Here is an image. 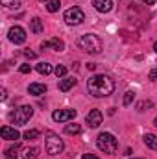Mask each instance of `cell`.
<instances>
[{"label": "cell", "instance_id": "obj_1", "mask_svg": "<svg viewBox=\"0 0 157 159\" xmlns=\"http://www.w3.org/2000/svg\"><path fill=\"white\" fill-rule=\"evenodd\" d=\"M87 91L94 96V98H104L113 94L115 91V80L107 74H94L87 81Z\"/></svg>", "mask_w": 157, "mask_h": 159}, {"label": "cell", "instance_id": "obj_2", "mask_svg": "<svg viewBox=\"0 0 157 159\" xmlns=\"http://www.w3.org/2000/svg\"><path fill=\"white\" fill-rule=\"evenodd\" d=\"M76 44H78L79 50H83V52H87V54H92V56H94V54H100V52L104 50L102 39H100L98 35H94V34H85V35L78 37Z\"/></svg>", "mask_w": 157, "mask_h": 159}, {"label": "cell", "instance_id": "obj_3", "mask_svg": "<svg viewBox=\"0 0 157 159\" xmlns=\"http://www.w3.org/2000/svg\"><path fill=\"white\" fill-rule=\"evenodd\" d=\"M96 146H98V150H102L104 154L113 156V154L117 152V148H118V143H117V139H115L113 133L104 131V133L98 135V139H96Z\"/></svg>", "mask_w": 157, "mask_h": 159}, {"label": "cell", "instance_id": "obj_4", "mask_svg": "<svg viewBox=\"0 0 157 159\" xmlns=\"http://www.w3.org/2000/svg\"><path fill=\"white\" fill-rule=\"evenodd\" d=\"M32 115H34V107L32 106H22V107H19V109L9 113V120L15 126H22V124H26L32 119Z\"/></svg>", "mask_w": 157, "mask_h": 159}, {"label": "cell", "instance_id": "obj_5", "mask_svg": "<svg viewBox=\"0 0 157 159\" xmlns=\"http://www.w3.org/2000/svg\"><path fill=\"white\" fill-rule=\"evenodd\" d=\"M44 146H46V152H48L50 156H59V154L63 152V148H65L63 139H61L59 135L52 133V131L46 133V143H44Z\"/></svg>", "mask_w": 157, "mask_h": 159}, {"label": "cell", "instance_id": "obj_6", "mask_svg": "<svg viewBox=\"0 0 157 159\" xmlns=\"http://www.w3.org/2000/svg\"><path fill=\"white\" fill-rule=\"evenodd\" d=\"M63 19H65V22H67L69 26H78V24H81V22L85 20V13L81 11V7L74 6V7H69V9L65 11Z\"/></svg>", "mask_w": 157, "mask_h": 159}, {"label": "cell", "instance_id": "obj_7", "mask_svg": "<svg viewBox=\"0 0 157 159\" xmlns=\"http://www.w3.org/2000/svg\"><path fill=\"white\" fill-rule=\"evenodd\" d=\"M76 109H57V111H54L52 113V119L56 120V122H70V120L76 119Z\"/></svg>", "mask_w": 157, "mask_h": 159}, {"label": "cell", "instance_id": "obj_8", "mask_svg": "<svg viewBox=\"0 0 157 159\" xmlns=\"http://www.w3.org/2000/svg\"><path fill=\"white\" fill-rule=\"evenodd\" d=\"M7 37H9V41H11L13 44H22V43L26 41V32H24V28H20V26H13V28H9Z\"/></svg>", "mask_w": 157, "mask_h": 159}, {"label": "cell", "instance_id": "obj_9", "mask_svg": "<svg viewBox=\"0 0 157 159\" xmlns=\"http://www.w3.org/2000/svg\"><path fill=\"white\" fill-rule=\"evenodd\" d=\"M102 120H104V115H102L100 109H92V111H89V115L85 117V122H87L89 128H98V126L102 124Z\"/></svg>", "mask_w": 157, "mask_h": 159}, {"label": "cell", "instance_id": "obj_10", "mask_svg": "<svg viewBox=\"0 0 157 159\" xmlns=\"http://www.w3.org/2000/svg\"><path fill=\"white\" fill-rule=\"evenodd\" d=\"M41 46H43V48H52V50H56V52H63V50H65V43H63L61 39H57V37L48 39V41H43Z\"/></svg>", "mask_w": 157, "mask_h": 159}, {"label": "cell", "instance_id": "obj_11", "mask_svg": "<svg viewBox=\"0 0 157 159\" xmlns=\"http://www.w3.org/2000/svg\"><path fill=\"white\" fill-rule=\"evenodd\" d=\"M92 6L100 13H109L113 9V0H92Z\"/></svg>", "mask_w": 157, "mask_h": 159}, {"label": "cell", "instance_id": "obj_12", "mask_svg": "<svg viewBox=\"0 0 157 159\" xmlns=\"http://www.w3.org/2000/svg\"><path fill=\"white\" fill-rule=\"evenodd\" d=\"M0 133H2V139H6V141H17L20 137V133L15 128H9V126H2Z\"/></svg>", "mask_w": 157, "mask_h": 159}, {"label": "cell", "instance_id": "obj_13", "mask_svg": "<svg viewBox=\"0 0 157 159\" xmlns=\"http://www.w3.org/2000/svg\"><path fill=\"white\" fill-rule=\"evenodd\" d=\"M28 93H30V94H35V96H41V94L46 93V85H44V83H30Z\"/></svg>", "mask_w": 157, "mask_h": 159}, {"label": "cell", "instance_id": "obj_14", "mask_svg": "<svg viewBox=\"0 0 157 159\" xmlns=\"http://www.w3.org/2000/svg\"><path fill=\"white\" fill-rule=\"evenodd\" d=\"M43 30H44L43 20H41L39 17H34V19L30 20V32H34V34H43Z\"/></svg>", "mask_w": 157, "mask_h": 159}, {"label": "cell", "instance_id": "obj_15", "mask_svg": "<svg viewBox=\"0 0 157 159\" xmlns=\"http://www.w3.org/2000/svg\"><path fill=\"white\" fill-rule=\"evenodd\" d=\"M74 85H76V78H63L59 81V91L67 93V91H70Z\"/></svg>", "mask_w": 157, "mask_h": 159}, {"label": "cell", "instance_id": "obj_16", "mask_svg": "<svg viewBox=\"0 0 157 159\" xmlns=\"http://www.w3.org/2000/svg\"><path fill=\"white\" fill-rule=\"evenodd\" d=\"M142 139H144V144H146L150 150H157V135H154V133H146Z\"/></svg>", "mask_w": 157, "mask_h": 159}, {"label": "cell", "instance_id": "obj_17", "mask_svg": "<svg viewBox=\"0 0 157 159\" xmlns=\"http://www.w3.org/2000/svg\"><path fill=\"white\" fill-rule=\"evenodd\" d=\"M35 69H37V72H39V74H44V76H48V74L54 70V69H52V65H50V63H46V61L37 63V67H35Z\"/></svg>", "mask_w": 157, "mask_h": 159}, {"label": "cell", "instance_id": "obj_18", "mask_svg": "<svg viewBox=\"0 0 157 159\" xmlns=\"http://www.w3.org/2000/svg\"><path fill=\"white\" fill-rule=\"evenodd\" d=\"M6 159H19V144H15V146H9V148H6Z\"/></svg>", "mask_w": 157, "mask_h": 159}, {"label": "cell", "instance_id": "obj_19", "mask_svg": "<svg viewBox=\"0 0 157 159\" xmlns=\"http://www.w3.org/2000/svg\"><path fill=\"white\" fill-rule=\"evenodd\" d=\"M39 156V148H35V146H32V148H24V154H22V157L24 159H37Z\"/></svg>", "mask_w": 157, "mask_h": 159}, {"label": "cell", "instance_id": "obj_20", "mask_svg": "<svg viewBox=\"0 0 157 159\" xmlns=\"http://www.w3.org/2000/svg\"><path fill=\"white\" fill-rule=\"evenodd\" d=\"M79 131H81L79 124H67L65 126V133H69V135H78Z\"/></svg>", "mask_w": 157, "mask_h": 159}, {"label": "cell", "instance_id": "obj_21", "mask_svg": "<svg viewBox=\"0 0 157 159\" xmlns=\"http://www.w3.org/2000/svg\"><path fill=\"white\" fill-rule=\"evenodd\" d=\"M0 4L7 9H17L20 7V0H0Z\"/></svg>", "mask_w": 157, "mask_h": 159}, {"label": "cell", "instance_id": "obj_22", "mask_svg": "<svg viewBox=\"0 0 157 159\" xmlns=\"http://www.w3.org/2000/svg\"><path fill=\"white\" fill-rule=\"evenodd\" d=\"M59 6H61V2H59V0H48V2H46V9H48L50 13L59 11Z\"/></svg>", "mask_w": 157, "mask_h": 159}, {"label": "cell", "instance_id": "obj_23", "mask_svg": "<svg viewBox=\"0 0 157 159\" xmlns=\"http://www.w3.org/2000/svg\"><path fill=\"white\" fill-rule=\"evenodd\" d=\"M39 135H41L39 129H28V131H24V135H22V137H24L26 141H34V139H37Z\"/></svg>", "mask_w": 157, "mask_h": 159}, {"label": "cell", "instance_id": "obj_24", "mask_svg": "<svg viewBox=\"0 0 157 159\" xmlns=\"http://www.w3.org/2000/svg\"><path fill=\"white\" fill-rule=\"evenodd\" d=\"M54 72H56V76H57V78H65V76H67V67L57 65V67L54 69Z\"/></svg>", "mask_w": 157, "mask_h": 159}, {"label": "cell", "instance_id": "obj_25", "mask_svg": "<svg viewBox=\"0 0 157 159\" xmlns=\"http://www.w3.org/2000/svg\"><path fill=\"white\" fill-rule=\"evenodd\" d=\"M133 100H135V93H133V91H128L126 96H124V106H129Z\"/></svg>", "mask_w": 157, "mask_h": 159}, {"label": "cell", "instance_id": "obj_26", "mask_svg": "<svg viewBox=\"0 0 157 159\" xmlns=\"http://www.w3.org/2000/svg\"><path fill=\"white\" fill-rule=\"evenodd\" d=\"M19 70H20L22 74H28V72H32V67H30L28 63H24V65H20V67H19Z\"/></svg>", "mask_w": 157, "mask_h": 159}, {"label": "cell", "instance_id": "obj_27", "mask_svg": "<svg viewBox=\"0 0 157 159\" xmlns=\"http://www.w3.org/2000/svg\"><path fill=\"white\" fill-rule=\"evenodd\" d=\"M22 54H24V56H26V57H28V59H35V57H37V54H35V52H32V50H30V48H28V50H24V52H22Z\"/></svg>", "mask_w": 157, "mask_h": 159}, {"label": "cell", "instance_id": "obj_28", "mask_svg": "<svg viewBox=\"0 0 157 159\" xmlns=\"http://www.w3.org/2000/svg\"><path fill=\"white\" fill-rule=\"evenodd\" d=\"M148 78H150V80H154V81H157V69H152V70H150Z\"/></svg>", "mask_w": 157, "mask_h": 159}, {"label": "cell", "instance_id": "obj_29", "mask_svg": "<svg viewBox=\"0 0 157 159\" xmlns=\"http://www.w3.org/2000/svg\"><path fill=\"white\" fill-rule=\"evenodd\" d=\"M146 106L150 107V106H152V102H142V104H139V111H144V107H146Z\"/></svg>", "mask_w": 157, "mask_h": 159}, {"label": "cell", "instance_id": "obj_30", "mask_svg": "<svg viewBox=\"0 0 157 159\" xmlns=\"http://www.w3.org/2000/svg\"><path fill=\"white\" fill-rule=\"evenodd\" d=\"M81 159H100V157H96L94 154H83V156H81Z\"/></svg>", "mask_w": 157, "mask_h": 159}, {"label": "cell", "instance_id": "obj_31", "mask_svg": "<svg viewBox=\"0 0 157 159\" xmlns=\"http://www.w3.org/2000/svg\"><path fill=\"white\" fill-rule=\"evenodd\" d=\"M87 69H89V70H94V69H96V65H94V63H87Z\"/></svg>", "mask_w": 157, "mask_h": 159}, {"label": "cell", "instance_id": "obj_32", "mask_svg": "<svg viewBox=\"0 0 157 159\" xmlns=\"http://www.w3.org/2000/svg\"><path fill=\"white\" fill-rule=\"evenodd\" d=\"M144 4H148V6H154V4H155V0H144Z\"/></svg>", "mask_w": 157, "mask_h": 159}, {"label": "cell", "instance_id": "obj_33", "mask_svg": "<svg viewBox=\"0 0 157 159\" xmlns=\"http://www.w3.org/2000/svg\"><path fill=\"white\" fill-rule=\"evenodd\" d=\"M154 50H155V52H157V41H155V43H154Z\"/></svg>", "mask_w": 157, "mask_h": 159}, {"label": "cell", "instance_id": "obj_34", "mask_svg": "<svg viewBox=\"0 0 157 159\" xmlns=\"http://www.w3.org/2000/svg\"><path fill=\"white\" fill-rule=\"evenodd\" d=\"M154 126H157V119H155V120H154Z\"/></svg>", "mask_w": 157, "mask_h": 159}, {"label": "cell", "instance_id": "obj_35", "mask_svg": "<svg viewBox=\"0 0 157 159\" xmlns=\"http://www.w3.org/2000/svg\"><path fill=\"white\" fill-rule=\"evenodd\" d=\"M133 159H139V157H133Z\"/></svg>", "mask_w": 157, "mask_h": 159}, {"label": "cell", "instance_id": "obj_36", "mask_svg": "<svg viewBox=\"0 0 157 159\" xmlns=\"http://www.w3.org/2000/svg\"><path fill=\"white\" fill-rule=\"evenodd\" d=\"M41 2H44V0H41Z\"/></svg>", "mask_w": 157, "mask_h": 159}]
</instances>
